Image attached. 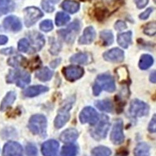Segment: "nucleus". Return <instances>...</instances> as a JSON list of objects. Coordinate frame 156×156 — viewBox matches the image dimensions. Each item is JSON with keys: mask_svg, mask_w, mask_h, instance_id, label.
Masks as SVG:
<instances>
[{"mask_svg": "<svg viewBox=\"0 0 156 156\" xmlns=\"http://www.w3.org/2000/svg\"><path fill=\"white\" fill-rule=\"evenodd\" d=\"M79 137V133L76 129L69 128L64 131L60 136V140L66 144L74 142Z\"/></svg>", "mask_w": 156, "mask_h": 156, "instance_id": "f3484780", "label": "nucleus"}, {"mask_svg": "<svg viewBox=\"0 0 156 156\" xmlns=\"http://www.w3.org/2000/svg\"><path fill=\"white\" fill-rule=\"evenodd\" d=\"M59 147L58 141L53 139L47 140L42 145V154L44 156H57Z\"/></svg>", "mask_w": 156, "mask_h": 156, "instance_id": "ddd939ff", "label": "nucleus"}, {"mask_svg": "<svg viewBox=\"0 0 156 156\" xmlns=\"http://www.w3.org/2000/svg\"><path fill=\"white\" fill-rule=\"evenodd\" d=\"M8 83H15L17 86L23 88L31 81V76L27 72L21 70H11L7 76Z\"/></svg>", "mask_w": 156, "mask_h": 156, "instance_id": "20e7f679", "label": "nucleus"}, {"mask_svg": "<svg viewBox=\"0 0 156 156\" xmlns=\"http://www.w3.org/2000/svg\"><path fill=\"white\" fill-rule=\"evenodd\" d=\"M33 44L30 53H34L36 51H40L44 45V38L42 34L38 33H33L30 36Z\"/></svg>", "mask_w": 156, "mask_h": 156, "instance_id": "dca6fc26", "label": "nucleus"}, {"mask_svg": "<svg viewBox=\"0 0 156 156\" xmlns=\"http://www.w3.org/2000/svg\"><path fill=\"white\" fill-rule=\"evenodd\" d=\"M80 119L82 124L94 125L99 120L97 111L91 107H86L83 109L80 114Z\"/></svg>", "mask_w": 156, "mask_h": 156, "instance_id": "1a4fd4ad", "label": "nucleus"}, {"mask_svg": "<svg viewBox=\"0 0 156 156\" xmlns=\"http://www.w3.org/2000/svg\"><path fill=\"white\" fill-rule=\"evenodd\" d=\"M129 112L133 118H140L148 114L149 107L146 103L143 101L139 99H134L131 102Z\"/></svg>", "mask_w": 156, "mask_h": 156, "instance_id": "0eeeda50", "label": "nucleus"}, {"mask_svg": "<svg viewBox=\"0 0 156 156\" xmlns=\"http://www.w3.org/2000/svg\"><path fill=\"white\" fill-rule=\"evenodd\" d=\"M16 94L15 91H10L9 92L6 96L3 99L2 104L1 107H0V110L2 111H5L8 108H9L13 103L16 99Z\"/></svg>", "mask_w": 156, "mask_h": 156, "instance_id": "4be33fe9", "label": "nucleus"}, {"mask_svg": "<svg viewBox=\"0 0 156 156\" xmlns=\"http://www.w3.org/2000/svg\"><path fill=\"white\" fill-rule=\"evenodd\" d=\"M127 152L122 151L119 152V154H117L115 156H127Z\"/></svg>", "mask_w": 156, "mask_h": 156, "instance_id": "de8ad7c7", "label": "nucleus"}, {"mask_svg": "<svg viewBox=\"0 0 156 156\" xmlns=\"http://www.w3.org/2000/svg\"><path fill=\"white\" fill-rule=\"evenodd\" d=\"M49 90V88L44 86L37 85L29 87L23 91V94L25 96L33 98L39 94L46 93Z\"/></svg>", "mask_w": 156, "mask_h": 156, "instance_id": "6ab92c4d", "label": "nucleus"}, {"mask_svg": "<svg viewBox=\"0 0 156 156\" xmlns=\"http://www.w3.org/2000/svg\"><path fill=\"white\" fill-rule=\"evenodd\" d=\"M84 69L81 67L74 65L66 66L62 69V74L65 78L71 82L80 79L84 75Z\"/></svg>", "mask_w": 156, "mask_h": 156, "instance_id": "9d476101", "label": "nucleus"}, {"mask_svg": "<svg viewBox=\"0 0 156 156\" xmlns=\"http://www.w3.org/2000/svg\"><path fill=\"white\" fill-rule=\"evenodd\" d=\"M59 0H43L41 5L43 9L47 12H51L55 10V6Z\"/></svg>", "mask_w": 156, "mask_h": 156, "instance_id": "473e14b6", "label": "nucleus"}, {"mask_svg": "<svg viewBox=\"0 0 156 156\" xmlns=\"http://www.w3.org/2000/svg\"><path fill=\"white\" fill-rule=\"evenodd\" d=\"M80 23L78 21H75L69 24L66 29L61 30L58 33L66 43H72L74 41L77 34L80 32Z\"/></svg>", "mask_w": 156, "mask_h": 156, "instance_id": "39448f33", "label": "nucleus"}, {"mask_svg": "<svg viewBox=\"0 0 156 156\" xmlns=\"http://www.w3.org/2000/svg\"><path fill=\"white\" fill-rule=\"evenodd\" d=\"M153 11V8H149L148 9H147L144 12H143L142 13H141L139 16L140 19L141 20H146L147 18H148L151 15V12Z\"/></svg>", "mask_w": 156, "mask_h": 156, "instance_id": "a19ab883", "label": "nucleus"}, {"mask_svg": "<svg viewBox=\"0 0 156 156\" xmlns=\"http://www.w3.org/2000/svg\"><path fill=\"white\" fill-rule=\"evenodd\" d=\"M28 127L34 134L40 135L45 137L46 136L47 119L41 114L33 115L30 119Z\"/></svg>", "mask_w": 156, "mask_h": 156, "instance_id": "7ed1b4c3", "label": "nucleus"}, {"mask_svg": "<svg viewBox=\"0 0 156 156\" xmlns=\"http://www.w3.org/2000/svg\"><path fill=\"white\" fill-rule=\"evenodd\" d=\"M77 148L74 144L65 145L62 147L59 156H76Z\"/></svg>", "mask_w": 156, "mask_h": 156, "instance_id": "cd10ccee", "label": "nucleus"}, {"mask_svg": "<svg viewBox=\"0 0 156 156\" xmlns=\"http://www.w3.org/2000/svg\"><path fill=\"white\" fill-rule=\"evenodd\" d=\"M24 24L30 27L43 16V12L36 7H28L24 9Z\"/></svg>", "mask_w": 156, "mask_h": 156, "instance_id": "423d86ee", "label": "nucleus"}, {"mask_svg": "<svg viewBox=\"0 0 156 156\" xmlns=\"http://www.w3.org/2000/svg\"><path fill=\"white\" fill-rule=\"evenodd\" d=\"M80 3L72 0H66L62 3V8L69 13H75L80 9Z\"/></svg>", "mask_w": 156, "mask_h": 156, "instance_id": "b1692460", "label": "nucleus"}, {"mask_svg": "<svg viewBox=\"0 0 156 156\" xmlns=\"http://www.w3.org/2000/svg\"><path fill=\"white\" fill-rule=\"evenodd\" d=\"M103 58L106 61L112 62H121L124 59V51L119 48L111 49L104 53Z\"/></svg>", "mask_w": 156, "mask_h": 156, "instance_id": "4468645a", "label": "nucleus"}, {"mask_svg": "<svg viewBox=\"0 0 156 156\" xmlns=\"http://www.w3.org/2000/svg\"><path fill=\"white\" fill-rule=\"evenodd\" d=\"M156 116L155 114L153 116L152 119H151V122H149V127H148V131L151 133H154L156 131V128H155V124H156Z\"/></svg>", "mask_w": 156, "mask_h": 156, "instance_id": "58836bf2", "label": "nucleus"}, {"mask_svg": "<svg viewBox=\"0 0 156 156\" xmlns=\"http://www.w3.org/2000/svg\"><path fill=\"white\" fill-rule=\"evenodd\" d=\"M27 154L28 156H37V148L33 144H29L27 147Z\"/></svg>", "mask_w": 156, "mask_h": 156, "instance_id": "4c0bfd02", "label": "nucleus"}, {"mask_svg": "<svg viewBox=\"0 0 156 156\" xmlns=\"http://www.w3.org/2000/svg\"><path fill=\"white\" fill-rule=\"evenodd\" d=\"M96 106L101 111L106 112H111L113 109V105L109 100L97 101L95 102Z\"/></svg>", "mask_w": 156, "mask_h": 156, "instance_id": "a878e982", "label": "nucleus"}, {"mask_svg": "<svg viewBox=\"0 0 156 156\" xmlns=\"http://www.w3.org/2000/svg\"><path fill=\"white\" fill-rule=\"evenodd\" d=\"M26 59L23 56L21 55H18L16 56L12 57L8 59V63L11 66L13 67H19L23 66L24 64L26 63Z\"/></svg>", "mask_w": 156, "mask_h": 156, "instance_id": "7c9ffc66", "label": "nucleus"}, {"mask_svg": "<svg viewBox=\"0 0 156 156\" xmlns=\"http://www.w3.org/2000/svg\"><path fill=\"white\" fill-rule=\"evenodd\" d=\"M104 89L106 91L112 93L115 90V85L113 77L109 74L99 75L93 86V94L98 96Z\"/></svg>", "mask_w": 156, "mask_h": 156, "instance_id": "f257e3e1", "label": "nucleus"}, {"mask_svg": "<svg viewBox=\"0 0 156 156\" xmlns=\"http://www.w3.org/2000/svg\"><path fill=\"white\" fill-rule=\"evenodd\" d=\"M53 75V72L51 71L49 68L45 67L40 70H38L36 73V77L39 80L43 82H46L49 81Z\"/></svg>", "mask_w": 156, "mask_h": 156, "instance_id": "5701e85b", "label": "nucleus"}, {"mask_svg": "<svg viewBox=\"0 0 156 156\" xmlns=\"http://www.w3.org/2000/svg\"><path fill=\"white\" fill-rule=\"evenodd\" d=\"M153 62L154 59L151 56L148 55H144L140 58L139 66L140 69L142 70H146L152 66Z\"/></svg>", "mask_w": 156, "mask_h": 156, "instance_id": "bb28decb", "label": "nucleus"}, {"mask_svg": "<svg viewBox=\"0 0 156 156\" xmlns=\"http://www.w3.org/2000/svg\"><path fill=\"white\" fill-rule=\"evenodd\" d=\"M111 151L107 147L99 146L93 149L91 156H110Z\"/></svg>", "mask_w": 156, "mask_h": 156, "instance_id": "c756f323", "label": "nucleus"}, {"mask_svg": "<svg viewBox=\"0 0 156 156\" xmlns=\"http://www.w3.org/2000/svg\"><path fill=\"white\" fill-rule=\"evenodd\" d=\"M118 44L124 48H127L132 43V32L127 31L119 34L118 36Z\"/></svg>", "mask_w": 156, "mask_h": 156, "instance_id": "412c9836", "label": "nucleus"}, {"mask_svg": "<svg viewBox=\"0 0 156 156\" xmlns=\"http://www.w3.org/2000/svg\"><path fill=\"white\" fill-rule=\"evenodd\" d=\"M60 59H56V60H55V61H54L53 62H51V66L52 67V68H56L58 65L60 63Z\"/></svg>", "mask_w": 156, "mask_h": 156, "instance_id": "49530a36", "label": "nucleus"}, {"mask_svg": "<svg viewBox=\"0 0 156 156\" xmlns=\"http://www.w3.org/2000/svg\"><path fill=\"white\" fill-rule=\"evenodd\" d=\"M114 28L118 31H122L127 28L126 24L122 21H117L114 25Z\"/></svg>", "mask_w": 156, "mask_h": 156, "instance_id": "ea45409f", "label": "nucleus"}, {"mask_svg": "<svg viewBox=\"0 0 156 156\" xmlns=\"http://www.w3.org/2000/svg\"><path fill=\"white\" fill-rule=\"evenodd\" d=\"M92 58L87 53H77L70 58V61L73 63L80 64H87L91 62Z\"/></svg>", "mask_w": 156, "mask_h": 156, "instance_id": "aec40b11", "label": "nucleus"}, {"mask_svg": "<svg viewBox=\"0 0 156 156\" xmlns=\"http://www.w3.org/2000/svg\"><path fill=\"white\" fill-rule=\"evenodd\" d=\"M150 148L145 142H140L134 149V156H150Z\"/></svg>", "mask_w": 156, "mask_h": 156, "instance_id": "393cba45", "label": "nucleus"}, {"mask_svg": "<svg viewBox=\"0 0 156 156\" xmlns=\"http://www.w3.org/2000/svg\"><path fill=\"white\" fill-rule=\"evenodd\" d=\"M30 45L27 39H22L18 43V49L23 53H27L30 51Z\"/></svg>", "mask_w": 156, "mask_h": 156, "instance_id": "f704fd0d", "label": "nucleus"}, {"mask_svg": "<svg viewBox=\"0 0 156 156\" xmlns=\"http://www.w3.org/2000/svg\"><path fill=\"white\" fill-rule=\"evenodd\" d=\"M8 39L6 36L0 35V45H3L6 44L8 42Z\"/></svg>", "mask_w": 156, "mask_h": 156, "instance_id": "37998d69", "label": "nucleus"}, {"mask_svg": "<svg viewBox=\"0 0 156 156\" xmlns=\"http://www.w3.org/2000/svg\"><path fill=\"white\" fill-rule=\"evenodd\" d=\"M72 106V103H68L64 105L58 111V114L55 120V126L57 129H60L66 124L70 118L69 111Z\"/></svg>", "mask_w": 156, "mask_h": 156, "instance_id": "9b49d317", "label": "nucleus"}, {"mask_svg": "<svg viewBox=\"0 0 156 156\" xmlns=\"http://www.w3.org/2000/svg\"><path fill=\"white\" fill-rule=\"evenodd\" d=\"M40 30L44 32H49L53 29V24L51 20H45L41 23Z\"/></svg>", "mask_w": 156, "mask_h": 156, "instance_id": "e433bc0d", "label": "nucleus"}, {"mask_svg": "<svg viewBox=\"0 0 156 156\" xmlns=\"http://www.w3.org/2000/svg\"><path fill=\"white\" fill-rule=\"evenodd\" d=\"M149 79H150V81H151L152 83H155V80H156V78H155V71H153V72L151 74Z\"/></svg>", "mask_w": 156, "mask_h": 156, "instance_id": "c03bdc74", "label": "nucleus"}, {"mask_svg": "<svg viewBox=\"0 0 156 156\" xmlns=\"http://www.w3.org/2000/svg\"><path fill=\"white\" fill-rule=\"evenodd\" d=\"M137 7L139 9L144 8L149 3V0H134Z\"/></svg>", "mask_w": 156, "mask_h": 156, "instance_id": "79ce46f5", "label": "nucleus"}, {"mask_svg": "<svg viewBox=\"0 0 156 156\" xmlns=\"http://www.w3.org/2000/svg\"><path fill=\"white\" fill-rule=\"evenodd\" d=\"M100 37L102 41L103 45L109 46L114 41V36L112 33L109 30H105L101 32Z\"/></svg>", "mask_w": 156, "mask_h": 156, "instance_id": "c85d7f7f", "label": "nucleus"}, {"mask_svg": "<svg viewBox=\"0 0 156 156\" xmlns=\"http://www.w3.org/2000/svg\"><path fill=\"white\" fill-rule=\"evenodd\" d=\"M107 1H111V0H107Z\"/></svg>", "mask_w": 156, "mask_h": 156, "instance_id": "09e8293b", "label": "nucleus"}, {"mask_svg": "<svg viewBox=\"0 0 156 156\" xmlns=\"http://www.w3.org/2000/svg\"><path fill=\"white\" fill-rule=\"evenodd\" d=\"M23 148L19 143L10 141L5 145L3 156H23Z\"/></svg>", "mask_w": 156, "mask_h": 156, "instance_id": "f8f14e48", "label": "nucleus"}, {"mask_svg": "<svg viewBox=\"0 0 156 156\" xmlns=\"http://www.w3.org/2000/svg\"><path fill=\"white\" fill-rule=\"evenodd\" d=\"M95 37L96 32L94 29L92 27H89L85 29L78 43L80 44H89L94 41Z\"/></svg>", "mask_w": 156, "mask_h": 156, "instance_id": "a211bd4d", "label": "nucleus"}, {"mask_svg": "<svg viewBox=\"0 0 156 156\" xmlns=\"http://www.w3.org/2000/svg\"><path fill=\"white\" fill-rule=\"evenodd\" d=\"M156 31L155 22H151L148 23L144 29V33L149 36H154Z\"/></svg>", "mask_w": 156, "mask_h": 156, "instance_id": "c9c22d12", "label": "nucleus"}, {"mask_svg": "<svg viewBox=\"0 0 156 156\" xmlns=\"http://www.w3.org/2000/svg\"><path fill=\"white\" fill-rule=\"evenodd\" d=\"M109 127V118L106 115H101L100 120L94 125V127L90 129V135L96 140L105 139L107 136Z\"/></svg>", "mask_w": 156, "mask_h": 156, "instance_id": "f03ea898", "label": "nucleus"}, {"mask_svg": "<svg viewBox=\"0 0 156 156\" xmlns=\"http://www.w3.org/2000/svg\"><path fill=\"white\" fill-rule=\"evenodd\" d=\"M70 20V17L67 14L62 12H58L56 16V24L58 27H61L64 24H66Z\"/></svg>", "mask_w": 156, "mask_h": 156, "instance_id": "2f4dec72", "label": "nucleus"}, {"mask_svg": "<svg viewBox=\"0 0 156 156\" xmlns=\"http://www.w3.org/2000/svg\"><path fill=\"white\" fill-rule=\"evenodd\" d=\"M3 25L5 29L12 32H18L22 28L21 21L15 16H9L6 18L3 21Z\"/></svg>", "mask_w": 156, "mask_h": 156, "instance_id": "2eb2a0df", "label": "nucleus"}, {"mask_svg": "<svg viewBox=\"0 0 156 156\" xmlns=\"http://www.w3.org/2000/svg\"><path fill=\"white\" fill-rule=\"evenodd\" d=\"M12 52V48H8V49H3L1 53H3V54H5V55H9V54H11Z\"/></svg>", "mask_w": 156, "mask_h": 156, "instance_id": "a18cd8bd", "label": "nucleus"}, {"mask_svg": "<svg viewBox=\"0 0 156 156\" xmlns=\"http://www.w3.org/2000/svg\"><path fill=\"white\" fill-rule=\"evenodd\" d=\"M14 8V3L12 0H0V10L6 13Z\"/></svg>", "mask_w": 156, "mask_h": 156, "instance_id": "72a5a7b5", "label": "nucleus"}, {"mask_svg": "<svg viewBox=\"0 0 156 156\" xmlns=\"http://www.w3.org/2000/svg\"><path fill=\"white\" fill-rule=\"evenodd\" d=\"M111 140L113 144L115 145H119L124 142L123 122L121 119H117L115 121L111 133Z\"/></svg>", "mask_w": 156, "mask_h": 156, "instance_id": "6e6552de", "label": "nucleus"}]
</instances>
